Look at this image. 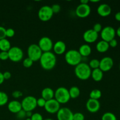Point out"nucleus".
I'll list each match as a JSON object with an SVG mask.
<instances>
[{
	"label": "nucleus",
	"mask_w": 120,
	"mask_h": 120,
	"mask_svg": "<svg viewBox=\"0 0 120 120\" xmlns=\"http://www.w3.org/2000/svg\"><path fill=\"white\" fill-rule=\"evenodd\" d=\"M41 67L45 70H50L53 69L56 64V56L52 52H43L39 59Z\"/></svg>",
	"instance_id": "obj_1"
},
{
	"label": "nucleus",
	"mask_w": 120,
	"mask_h": 120,
	"mask_svg": "<svg viewBox=\"0 0 120 120\" xmlns=\"http://www.w3.org/2000/svg\"><path fill=\"white\" fill-rule=\"evenodd\" d=\"M92 70L89 64L85 62H81L75 68V74L76 77L82 80H86L91 77Z\"/></svg>",
	"instance_id": "obj_2"
},
{
	"label": "nucleus",
	"mask_w": 120,
	"mask_h": 120,
	"mask_svg": "<svg viewBox=\"0 0 120 120\" xmlns=\"http://www.w3.org/2000/svg\"><path fill=\"white\" fill-rule=\"evenodd\" d=\"M64 59L68 64L73 66H76L82 62V57L78 50L71 49L65 53Z\"/></svg>",
	"instance_id": "obj_3"
},
{
	"label": "nucleus",
	"mask_w": 120,
	"mask_h": 120,
	"mask_svg": "<svg viewBox=\"0 0 120 120\" xmlns=\"http://www.w3.org/2000/svg\"><path fill=\"white\" fill-rule=\"evenodd\" d=\"M54 98L60 104H66L70 100L69 90L64 87H60L57 88L55 91Z\"/></svg>",
	"instance_id": "obj_4"
},
{
	"label": "nucleus",
	"mask_w": 120,
	"mask_h": 120,
	"mask_svg": "<svg viewBox=\"0 0 120 120\" xmlns=\"http://www.w3.org/2000/svg\"><path fill=\"white\" fill-rule=\"evenodd\" d=\"M27 53L28 57L35 62L39 60L43 52L38 45L31 44L28 47Z\"/></svg>",
	"instance_id": "obj_5"
},
{
	"label": "nucleus",
	"mask_w": 120,
	"mask_h": 120,
	"mask_svg": "<svg viewBox=\"0 0 120 120\" xmlns=\"http://www.w3.org/2000/svg\"><path fill=\"white\" fill-rule=\"evenodd\" d=\"M36 98L32 96H28L23 98L21 101L22 108L25 111H32L37 107Z\"/></svg>",
	"instance_id": "obj_6"
},
{
	"label": "nucleus",
	"mask_w": 120,
	"mask_h": 120,
	"mask_svg": "<svg viewBox=\"0 0 120 120\" xmlns=\"http://www.w3.org/2000/svg\"><path fill=\"white\" fill-rule=\"evenodd\" d=\"M9 59L13 62H19L23 57V52L21 48L18 46H12L8 50Z\"/></svg>",
	"instance_id": "obj_7"
},
{
	"label": "nucleus",
	"mask_w": 120,
	"mask_h": 120,
	"mask_svg": "<svg viewBox=\"0 0 120 120\" xmlns=\"http://www.w3.org/2000/svg\"><path fill=\"white\" fill-rule=\"evenodd\" d=\"M53 14L51 7L49 5H44L39 9L38 18L43 22H47L51 19Z\"/></svg>",
	"instance_id": "obj_8"
},
{
	"label": "nucleus",
	"mask_w": 120,
	"mask_h": 120,
	"mask_svg": "<svg viewBox=\"0 0 120 120\" xmlns=\"http://www.w3.org/2000/svg\"><path fill=\"white\" fill-rule=\"evenodd\" d=\"M116 35V31L114 28L110 26L103 28L100 32V36L103 41L109 42L113 39H115Z\"/></svg>",
	"instance_id": "obj_9"
},
{
	"label": "nucleus",
	"mask_w": 120,
	"mask_h": 120,
	"mask_svg": "<svg viewBox=\"0 0 120 120\" xmlns=\"http://www.w3.org/2000/svg\"><path fill=\"white\" fill-rule=\"evenodd\" d=\"M38 45L41 49L42 52H51L53 49V43L50 38L48 36H43L39 39Z\"/></svg>",
	"instance_id": "obj_10"
},
{
	"label": "nucleus",
	"mask_w": 120,
	"mask_h": 120,
	"mask_svg": "<svg viewBox=\"0 0 120 120\" xmlns=\"http://www.w3.org/2000/svg\"><path fill=\"white\" fill-rule=\"evenodd\" d=\"M44 109L48 113L52 114H56L60 109V104L55 98H53L49 101H46Z\"/></svg>",
	"instance_id": "obj_11"
},
{
	"label": "nucleus",
	"mask_w": 120,
	"mask_h": 120,
	"mask_svg": "<svg viewBox=\"0 0 120 120\" xmlns=\"http://www.w3.org/2000/svg\"><path fill=\"white\" fill-rule=\"evenodd\" d=\"M76 15L81 18H86L91 13V8L89 4H80L75 10Z\"/></svg>",
	"instance_id": "obj_12"
},
{
	"label": "nucleus",
	"mask_w": 120,
	"mask_h": 120,
	"mask_svg": "<svg viewBox=\"0 0 120 120\" xmlns=\"http://www.w3.org/2000/svg\"><path fill=\"white\" fill-rule=\"evenodd\" d=\"M56 114L57 120H73V112L68 107L60 108Z\"/></svg>",
	"instance_id": "obj_13"
},
{
	"label": "nucleus",
	"mask_w": 120,
	"mask_h": 120,
	"mask_svg": "<svg viewBox=\"0 0 120 120\" xmlns=\"http://www.w3.org/2000/svg\"><path fill=\"white\" fill-rule=\"evenodd\" d=\"M114 66V61L111 57L106 56L100 60L99 69L103 72H106L111 70Z\"/></svg>",
	"instance_id": "obj_14"
},
{
	"label": "nucleus",
	"mask_w": 120,
	"mask_h": 120,
	"mask_svg": "<svg viewBox=\"0 0 120 120\" xmlns=\"http://www.w3.org/2000/svg\"><path fill=\"white\" fill-rule=\"evenodd\" d=\"M84 41L87 43H92L96 42L98 38V34L93 29L86 30L83 35Z\"/></svg>",
	"instance_id": "obj_15"
},
{
	"label": "nucleus",
	"mask_w": 120,
	"mask_h": 120,
	"mask_svg": "<svg viewBox=\"0 0 120 120\" xmlns=\"http://www.w3.org/2000/svg\"><path fill=\"white\" fill-rule=\"evenodd\" d=\"M86 109L91 113H96L99 111L100 109V103L98 100H97L89 98L86 104Z\"/></svg>",
	"instance_id": "obj_16"
},
{
	"label": "nucleus",
	"mask_w": 120,
	"mask_h": 120,
	"mask_svg": "<svg viewBox=\"0 0 120 120\" xmlns=\"http://www.w3.org/2000/svg\"><path fill=\"white\" fill-rule=\"evenodd\" d=\"M54 53L56 55H63L66 50V45L63 41H58L55 42L53 46Z\"/></svg>",
	"instance_id": "obj_17"
},
{
	"label": "nucleus",
	"mask_w": 120,
	"mask_h": 120,
	"mask_svg": "<svg viewBox=\"0 0 120 120\" xmlns=\"http://www.w3.org/2000/svg\"><path fill=\"white\" fill-rule=\"evenodd\" d=\"M97 12L100 16L102 17H106L111 14V8L107 4H102L98 7Z\"/></svg>",
	"instance_id": "obj_18"
},
{
	"label": "nucleus",
	"mask_w": 120,
	"mask_h": 120,
	"mask_svg": "<svg viewBox=\"0 0 120 120\" xmlns=\"http://www.w3.org/2000/svg\"><path fill=\"white\" fill-rule=\"evenodd\" d=\"M8 109L12 113H18L22 109L21 103L18 100L11 101L8 104Z\"/></svg>",
	"instance_id": "obj_19"
},
{
	"label": "nucleus",
	"mask_w": 120,
	"mask_h": 120,
	"mask_svg": "<svg viewBox=\"0 0 120 120\" xmlns=\"http://www.w3.org/2000/svg\"><path fill=\"white\" fill-rule=\"evenodd\" d=\"M41 96H42L41 97L45 100L46 101H49L54 98L55 91L51 88L45 87L42 90Z\"/></svg>",
	"instance_id": "obj_20"
},
{
	"label": "nucleus",
	"mask_w": 120,
	"mask_h": 120,
	"mask_svg": "<svg viewBox=\"0 0 120 120\" xmlns=\"http://www.w3.org/2000/svg\"><path fill=\"white\" fill-rule=\"evenodd\" d=\"M79 52L82 57H87L91 53V48L89 44H83L80 46Z\"/></svg>",
	"instance_id": "obj_21"
},
{
	"label": "nucleus",
	"mask_w": 120,
	"mask_h": 120,
	"mask_svg": "<svg viewBox=\"0 0 120 120\" xmlns=\"http://www.w3.org/2000/svg\"><path fill=\"white\" fill-rule=\"evenodd\" d=\"M109 48H110V46H109V42H107L103 40L97 42L96 45V49L100 53L106 52L109 49Z\"/></svg>",
	"instance_id": "obj_22"
},
{
	"label": "nucleus",
	"mask_w": 120,
	"mask_h": 120,
	"mask_svg": "<svg viewBox=\"0 0 120 120\" xmlns=\"http://www.w3.org/2000/svg\"><path fill=\"white\" fill-rule=\"evenodd\" d=\"M91 77L95 82H100L103 78V72L99 68L94 69L91 71Z\"/></svg>",
	"instance_id": "obj_23"
},
{
	"label": "nucleus",
	"mask_w": 120,
	"mask_h": 120,
	"mask_svg": "<svg viewBox=\"0 0 120 120\" xmlns=\"http://www.w3.org/2000/svg\"><path fill=\"white\" fill-rule=\"evenodd\" d=\"M10 42L7 39L4 38L0 40V50L3 52H8L11 48Z\"/></svg>",
	"instance_id": "obj_24"
},
{
	"label": "nucleus",
	"mask_w": 120,
	"mask_h": 120,
	"mask_svg": "<svg viewBox=\"0 0 120 120\" xmlns=\"http://www.w3.org/2000/svg\"><path fill=\"white\" fill-rule=\"evenodd\" d=\"M69 95L70 98L75 99L79 97L80 94V89L77 86H73L69 90Z\"/></svg>",
	"instance_id": "obj_25"
},
{
	"label": "nucleus",
	"mask_w": 120,
	"mask_h": 120,
	"mask_svg": "<svg viewBox=\"0 0 120 120\" xmlns=\"http://www.w3.org/2000/svg\"><path fill=\"white\" fill-rule=\"evenodd\" d=\"M102 96V93L101 90L98 89H94L91 91L90 93V98L98 100Z\"/></svg>",
	"instance_id": "obj_26"
},
{
	"label": "nucleus",
	"mask_w": 120,
	"mask_h": 120,
	"mask_svg": "<svg viewBox=\"0 0 120 120\" xmlns=\"http://www.w3.org/2000/svg\"><path fill=\"white\" fill-rule=\"evenodd\" d=\"M8 101V96L6 93L0 91V106L7 104Z\"/></svg>",
	"instance_id": "obj_27"
},
{
	"label": "nucleus",
	"mask_w": 120,
	"mask_h": 120,
	"mask_svg": "<svg viewBox=\"0 0 120 120\" xmlns=\"http://www.w3.org/2000/svg\"><path fill=\"white\" fill-rule=\"evenodd\" d=\"M101 120H117V119L116 116L113 113L111 112H107L102 116Z\"/></svg>",
	"instance_id": "obj_28"
},
{
	"label": "nucleus",
	"mask_w": 120,
	"mask_h": 120,
	"mask_svg": "<svg viewBox=\"0 0 120 120\" xmlns=\"http://www.w3.org/2000/svg\"><path fill=\"white\" fill-rule=\"evenodd\" d=\"M89 65L91 69H96L99 68L100 66V60L97 59H93L90 61L89 63Z\"/></svg>",
	"instance_id": "obj_29"
},
{
	"label": "nucleus",
	"mask_w": 120,
	"mask_h": 120,
	"mask_svg": "<svg viewBox=\"0 0 120 120\" xmlns=\"http://www.w3.org/2000/svg\"><path fill=\"white\" fill-rule=\"evenodd\" d=\"M33 63H34V62L28 57L24 59L23 60V62H22L23 66L26 68H30V67L33 65Z\"/></svg>",
	"instance_id": "obj_30"
},
{
	"label": "nucleus",
	"mask_w": 120,
	"mask_h": 120,
	"mask_svg": "<svg viewBox=\"0 0 120 120\" xmlns=\"http://www.w3.org/2000/svg\"><path fill=\"white\" fill-rule=\"evenodd\" d=\"M16 114V117H17L18 119L19 120H25V118H26V111L25 110H23V109L21 110V111H19L18 113Z\"/></svg>",
	"instance_id": "obj_31"
},
{
	"label": "nucleus",
	"mask_w": 120,
	"mask_h": 120,
	"mask_svg": "<svg viewBox=\"0 0 120 120\" xmlns=\"http://www.w3.org/2000/svg\"><path fill=\"white\" fill-rule=\"evenodd\" d=\"M85 117H84V114L82 112H77L73 113V120H84Z\"/></svg>",
	"instance_id": "obj_32"
},
{
	"label": "nucleus",
	"mask_w": 120,
	"mask_h": 120,
	"mask_svg": "<svg viewBox=\"0 0 120 120\" xmlns=\"http://www.w3.org/2000/svg\"><path fill=\"white\" fill-rule=\"evenodd\" d=\"M46 102V101L45 99H43L42 97L38 98L36 100V104H37V106L39 107H43L44 108Z\"/></svg>",
	"instance_id": "obj_33"
},
{
	"label": "nucleus",
	"mask_w": 120,
	"mask_h": 120,
	"mask_svg": "<svg viewBox=\"0 0 120 120\" xmlns=\"http://www.w3.org/2000/svg\"><path fill=\"white\" fill-rule=\"evenodd\" d=\"M31 120H43V116L38 112H36V113H34L30 117Z\"/></svg>",
	"instance_id": "obj_34"
},
{
	"label": "nucleus",
	"mask_w": 120,
	"mask_h": 120,
	"mask_svg": "<svg viewBox=\"0 0 120 120\" xmlns=\"http://www.w3.org/2000/svg\"><path fill=\"white\" fill-rule=\"evenodd\" d=\"M15 35V30L12 28L6 29V37L12 38Z\"/></svg>",
	"instance_id": "obj_35"
},
{
	"label": "nucleus",
	"mask_w": 120,
	"mask_h": 120,
	"mask_svg": "<svg viewBox=\"0 0 120 120\" xmlns=\"http://www.w3.org/2000/svg\"><path fill=\"white\" fill-rule=\"evenodd\" d=\"M102 29H103V27H102L101 24L100 23H96V24H94V25L93 26V29L98 34L99 32H101Z\"/></svg>",
	"instance_id": "obj_36"
},
{
	"label": "nucleus",
	"mask_w": 120,
	"mask_h": 120,
	"mask_svg": "<svg viewBox=\"0 0 120 120\" xmlns=\"http://www.w3.org/2000/svg\"><path fill=\"white\" fill-rule=\"evenodd\" d=\"M52 9V11L53 12V14H57V13L59 12L60 11L61 7L60 6V5L56 4H53L51 7Z\"/></svg>",
	"instance_id": "obj_37"
},
{
	"label": "nucleus",
	"mask_w": 120,
	"mask_h": 120,
	"mask_svg": "<svg viewBox=\"0 0 120 120\" xmlns=\"http://www.w3.org/2000/svg\"><path fill=\"white\" fill-rule=\"evenodd\" d=\"M8 59H9V57H8V52L1 51V52H0V60H7Z\"/></svg>",
	"instance_id": "obj_38"
},
{
	"label": "nucleus",
	"mask_w": 120,
	"mask_h": 120,
	"mask_svg": "<svg viewBox=\"0 0 120 120\" xmlns=\"http://www.w3.org/2000/svg\"><path fill=\"white\" fill-rule=\"evenodd\" d=\"M6 38V29L4 27L0 26V40Z\"/></svg>",
	"instance_id": "obj_39"
},
{
	"label": "nucleus",
	"mask_w": 120,
	"mask_h": 120,
	"mask_svg": "<svg viewBox=\"0 0 120 120\" xmlns=\"http://www.w3.org/2000/svg\"><path fill=\"white\" fill-rule=\"evenodd\" d=\"M22 95H23V93H22L21 91H19V90L14 91V92H12V97L15 98H20L21 97H22Z\"/></svg>",
	"instance_id": "obj_40"
},
{
	"label": "nucleus",
	"mask_w": 120,
	"mask_h": 120,
	"mask_svg": "<svg viewBox=\"0 0 120 120\" xmlns=\"http://www.w3.org/2000/svg\"><path fill=\"white\" fill-rule=\"evenodd\" d=\"M109 46H110V47H111V48H114L117 46V45H118V42H117V41L116 39H112L111 41H110V42H109Z\"/></svg>",
	"instance_id": "obj_41"
},
{
	"label": "nucleus",
	"mask_w": 120,
	"mask_h": 120,
	"mask_svg": "<svg viewBox=\"0 0 120 120\" xmlns=\"http://www.w3.org/2000/svg\"><path fill=\"white\" fill-rule=\"evenodd\" d=\"M4 80H9L11 77V73L9 71H5L3 73Z\"/></svg>",
	"instance_id": "obj_42"
},
{
	"label": "nucleus",
	"mask_w": 120,
	"mask_h": 120,
	"mask_svg": "<svg viewBox=\"0 0 120 120\" xmlns=\"http://www.w3.org/2000/svg\"><path fill=\"white\" fill-rule=\"evenodd\" d=\"M115 19L116 21L120 22V12H118L115 14Z\"/></svg>",
	"instance_id": "obj_43"
},
{
	"label": "nucleus",
	"mask_w": 120,
	"mask_h": 120,
	"mask_svg": "<svg viewBox=\"0 0 120 120\" xmlns=\"http://www.w3.org/2000/svg\"><path fill=\"white\" fill-rule=\"evenodd\" d=\"M4 76H3V73L1 72H0V85L2 84V83H4Z\"/></svg>",
	"instance_id": "obj_44"
},
{
	"label": "nucleus",
	"mask_w": 120,
	"mask_h": 120,
	"mask_svg": "<svg viewBox=\"0 0 120 120\" xmlns=\"http://www.w3.org/2000/svg\"><path fill=\"white\" fill-rule=\"evenodd\" d=\"M32 111H26V118H30L32 116Z\"/></svg>",
	"instance_id": "obj_45"
},
{
	"label": "nucleus",
	"mask_w": 120,
	"mask_h": 120,
	"mask_svg": "<svg viewBox=\"0 0 120 120\" xmlns=\"http://www.w3.org/2000/svg\"><path fill=\"white\" fill-rule=\"evenodd\" d=\"M89 2V0H81L80 1V4H88Z\"/></svg>",
	"instance_id": "obj_46"
},
{
	"label": "nucleus",
	"mask_w": 120,
	"mask_h": 120,
	"mask_svg": "<svg viewBox=\"0 0 120 120\" xmlns=\"http://www.w3.org/2000/svg\"><path fill=\"white\" fill-rule=\"evenodd\" d=\"M116 35H117L118 37L120 38V26L117 29V30H116Z\"/></svg>",
	"instance_id": "obj_47"
},
{
	"label": "nucleus",
	"mask_w": 120,
	"mask_h": 120,
	"mask_svg": "<svg viewBox=\"0 0 120 120\" xmlns=\"http://www.w3.org/2000/svg\"><path fill=\"white\" fill-rule=\"evenodd\" d=\"M100 1H97V0H96V1H93H93H89V2H99Z\"/></svg>",
	"instance_id": "obj_48"
},
{
	"label": "nucleus",
	"mask_w": 120,
	"mask_h": 120,
	"mask_svg": "<svg viewBox=\"0 0 120 120\" xmlns=\"http://www.w3.org/2000/svg\"><path fill=\"white\" fill-rule=\"evenodd\" d=\"M43 120H54L52 119V118H46V119H45Z\"/></svg>",
	"instance_id": "obj_49"
},
{
	"label": "nucleus",
	"mask_w": 120,
	"mask_h": 120,
	"mask_svg": "<svg viewBox=\"0 0 120 120\" xmlns=\"http://www.w3.org/2000/svg\"><path fill=\"white\" fill-rule=\"evenodd\" d=\"M25 120H31V119H30V118H26Z\"/></svg>",
	"instance_id": "obj_50"
},
{
	"label": "nucleus",
	"mask_w": 120,
	"mask_h": 120,
	"mask_svg": "<svg viewBox=\"0 0 120 120\" xmlns=\"http://www.w3.org/2000/svg\"></svg>",
	"instance_id": "obj_51"
}]
</instances>
